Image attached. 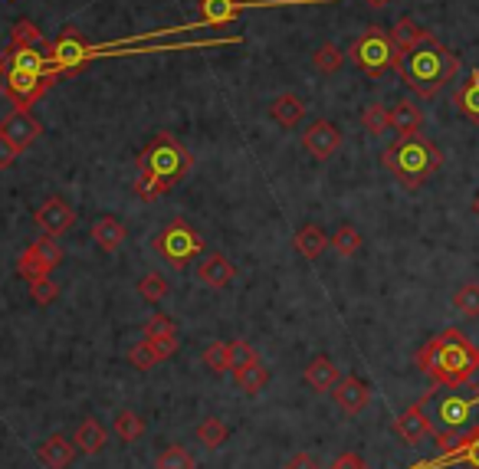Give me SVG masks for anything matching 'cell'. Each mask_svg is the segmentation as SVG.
<instances>
[{"label": "cell", "instance_id": "obj_1", "mask_svg": "<svg viewBox=\"0 0 479 469\" xmlns=\"http://www.w3.org/2000/svg\"><path fill=\"white\" fill-rule=\"evenodd\" d=\"M417 367L434 381V387H463L479 375V345L466 338L460 328H444L424 341L417 351Z\"/></svg>", "mask_w": 479, "mask_h": 469}, {"label": "cell", "instance_id": "obj_2", "mask_svg": "<svg viewBox=\"0 0 479 469\" xmlns=\"http://www.w3.org/2000/svg\"><path fill=\"white\" fill-rule=\"evenodd\" d=\"M381 168L391 171L407 191H417L420 184H427L436 171L444 168V151H440L436 142L424 135L397 138L394 145L381 151Z\"/></svg>", "mask_w": 479, "mask_h": 469}, {"label": "cell", "instance_id": "obj_3", "mask_svg": "<svg viewBox=\"0 0 479 469\" xmlns=\"http://www.w3.org/2000/svg\"><path fill=\"white\" fill-rule=\"evenodd\" d=\"M456 73H460V53L446 50L440 43H430V46L407 53L401 66V79L420 99H436L440 89L450 79H456Z\"/></svg>", "mask_w": 479, "mask_h": 469}, {"label": "cell", "instance_id": "obj_4", "mask_svg": "<svg viewBox=\"0 0 479 469\" xmlns=\"http://www.w3.org/2000/svg\"><path fill=\"white\" fill-rule=\"evenodd\" d=\"M191 164H194L191 151L181 145L171 132H158L152 138V145L138 154V168L154 174V181L161 184V194H168L174 184H181V181L188 178Z\"/></svg>", "mask_w": 479, "mask_h": 469}, {"label": "cell", "instance_id": "obj_5", "mask_svg": "<svg viewBox=\"0 0 479 469\" xmlns=\"http://www.w3.org/2000/svg\"><path fill=\"white\" fill-rule=\"evenodd\" d=\"M348 56L358 63V66L365 69L371 79H381L387 69L401 73V66H404V56L397 53V46H394L391 34H387V30H381V26H368V30H365L358 40L351 43Z\"/></svg>", "mask_w": 479, "mask_h": 469}, {"label": "cell", "instance_id": "obj_6", "mask_svg": "<svg viewBox=\"0 0 479 469\" xmlns=\"http://www.w3.org/2000/svg\"><path fill=\"white\" fill-rule=\"evenodd\" d=\"M436 424H440L436 444H440V450L446 453L460 436H466L470 430H476L479 426V394L476 397L446 394L444 401L436 404Z\"/></svg>", "mask_w": 479, "mask_h": 469}, {"label": "cell", "instance_id": "obj_7", "mask_svg": "<svg viewBox=\"0 0 479 469\" xmlns=\"http://www.w3.org/2000/svg\"><path fill=\"white\" fill-rule=\"evenodd\" d=\"M312 4H338V0H200V20L197 26H227L243 10H273V7H312Z\"/></svg>", "mask_w": 479, "mask_h": 469}, {"label": "cell", "instance_id": "obj_8", "mask_svg": "<svg viewBox=\"0 0 479 469\" xmlns=\"http://www.w3.org/2000/svg\"><path fill=\"white\" fill-rule=\"evenodd\" d=\"M154 249L174 266V269H184L188 263L204 256V237L191 227L188 220H171L158 237H154Z\"/></svg>", "mask_w": 479, "mask_h": 469}, {"label": "cell", "instance_id": "obj_9", "mask_svg": "<svg viewBox=\"0 0 479 469\" xmlns=\"http://www.w3.org/2000/svg\"><path fill=\"white\" fill-rule=\"evenodd\" d=\"M56 83V79L50 76H36V73H24V69H14L10 66L7 73V85H4V93H7V99L17 109H30L34 103H40L46 95V89Z\"/></svg>", "mask_w": 479, "mask_h": 469}, {"label": "cell", "instance_id": "obj_10", "mask_svg": "<svg viewBox=\"0 0 479 469\" xmlns=\"http://www.w3.org/2000/svg\"><path fill=\"white\" fill-rule=\"evenodd\" d=\"M302 148H306L312 158H318V161H328V158L342 148V128L328 119L308 122V128L302 132Z\"/></svg>", "mask_w": 479, "mask_h": 469}, {"label": "cell", "instance_id": "obj_11", "mask_svg": "<svg viewBox=\"0 0 479 469\" xmlns=\"http://www.w3.org/2000/svg\"><path fill=\"white\" fill-rule=\"evenodd\" d=\"M430 394H434V391H427L417 404H411V407L404 410L401 417L394 420V434L401 436L404 444L417 446V444H424L427 436H434V424H430L427 410H424V407H427V401H430Z\"/></svg>", "mask_w": 479, "mask_h": 469}, {"label": "cell", "instance_id": "obj_12", "mask_svg": "<svg viewBox=\"0 0 479 469\" xmlns=\"http://www.w3.org/2000/svg\"><path fill=\"white\" fill-rule=\"evenodd\" d=\"M446 466H470V469H479V426L470 430L466 436H460L454 446L446 453H440L436 460H427V463H417L411 469H446Z\"/></svg>", "mask_w": 479, "mask_h": 469}, {"label": "cell", "instance_id": "obj_13", "mask_svg": "<svg viewBox=\"0 0 479 469\" xmlns=\"http://www.w3.org/2000/svg\"><path fill=\"white\" fill-rule=\"evenodd\" d=\"M40 132H44V125L30 115V109H14L7 119L0 122V135L7 138L14 148H20V151L34 145L36 138H40Z\"/></svg>", "mask_w": 479, "mask_h": 469}, {"label": "cell", "instance_id": "obj_14", "mask_svg": "<svg viewBox=\"0 0 479 469\" xmlns=\"http://www.w3.org/2000/svg\"><path fill=\"white\" fill-rule=\"evenodd\" d=\"M36 227L44 233H50V237H60V233H66L73 223H76V210L63 200V197H50L40 210L34 213Z\"/></svg>", "mask_w": 479, "mask_h": 469}, {"label": "cell", "instance_id": "obj_15", "mask_svg": "<svg viewBox=\"0 0 479 469\" xmlns=\"http://www.w3.org/2000/svg\"><path fill=\"white\" fill-rule=\"evenodd\" d=\"M332 397H335V404L348 414V417H358L361 410L371 404V387L361 381L358 375H348V377H342V381L335 384Z\"/></svg>", "mask_w": 479, "mask_h": 469}, {"label": "cell", "instance_id": "obj_16", "mask_svg": "<svg viewBox=\"0 0 479 469\" xmlns=\"http://www.w3.org/2000/svg\"><path fill=\"white\" fill-rule=\"evenodd\" d=\"M391 40H394V46H397V53H401V56H407V53L420 50V46H430V43H436V36L430 34L427 26H420L414 17H401L397 24L391 26Z\"/></svg>", "mask_w": 479, "mask_h": 469}, {"label": "cell", "instance_id": "obj_17", "mask_svg": "<svg viewBox=\"0 0 479 469\" xmlns=\"http://www.w3.org/2000/svg\"><path fill=\"white\" fill-rule=\"evenodd\" d=\"M237 276V266L227 259L223 253H204L200 263H197V279L210 286V289H227Z\"/></svg>", "mask_w": 479, "mask_h": 469}, {"label": "cell", "instance_id": "obj_18", "mask_svg": "<svg viewBox=\"0 0 479 469\" xmlns=\"http://www.w3.org/2000/svg\"><path fill=\"white\" fill-rule=\"evenodd\" d=\"M76 450H79L76 440H66L63 434H53L36 446V460L44 463L46 469H66L69 463L76 460Z\"/></svg>", "mask_w": 479, "mask_h": 469}, {"label": "cell", "instance_id": "obj_19", "mask_svg": "<svg viewBox=\"0 0 479 469\" xmlns=\"http://www.w3.org/2000/svg\"><path fill=\"white\" fill-rule=\"evenodd\" d=\"M10 66L14 69H24V73H36V76H50V79H60V69L53 66L50 56L40 53L36 46H10Z\"/></svg>", "mask_w": 479, "mask_h": 469}, {"label": "cell", "instance_id": "obj_20", "mask_svg": "<svg viewBox=\"0 0 479 469\" xmlns=\"http://www.w3.org/2000/svg\"><path fill=\"white\" fill-rule=\"evenodd\" d=\"M420 125H424V112L414 99H397L391 105V132L397 138L420 135Z\"/></svg>", "mask_w": 479, "mask_h": 469}, {"label": "cell", "instance_id": "obj_21", "mask_svg": "<svg viewBox=\"0 0 479 469\" xmlns=\"http://www.w3.org/2000/svg\"><path fill=\"white\" fill-rule=\"evenodd\" d=\"M292 247H296L299 256H306V259H318V256L332 247V237L318 223H302L299 230H296V237H292Z\"/></svg>", "mask_w": 479, "mask_h": 469}, {"label": "cell", "instance_id": "obj_22", "mask_svg": "<svg viewBox=\"0 0 479 469\" xmlns=\"http://www.w3.org/2000/svg\"><path fill=\"white\" fill-rule=\"evenodd\" d=\"M306 99L296 93H283V95H276L273 103H269V119L276 122V125H283V128H296L302 119H306Z\"/></svg>", "mask_w": 479, "mask_h": 469}, {"label": "cell", "instance_id": "obj_23", "mask_svg": "<svg viewBox=\"0 0 479 469\" xmlns=\"http://www.w3.org/2000/svg\"><path fill=\"white\" fill-rule=\"evenodd\" d=\"M338 381H342V375H338V367H335V361L328 358V355H316V358L306 365V384L312 391L332 394Z\"/></svg>", "mask_w": 479, "mask_h": 469}, {"label": "cell", "instance_id": "obj_24", "mask_svg": "<svg viewBox=\"0 0 479 469\" xmlns=\"http://www.w3.org/2000/svg\"><path fill=\"white\" fill-rule=\"evenodd\" d=\"M454 105L460 109L463 119L479 125V69H473L470 76L463 79V85L454 93Z\"/></svg>", "mask_w": 479, "mask_h": 469}, {"label": "cell", "instance_id": "obj_25", "mask_svg": "<svg viewBox=\"0 0 479 469\" xmlns=\"http://www.w3.org/2000/svg\"><path fill=\"white\" fill-rule=\"evenodd\" d=\"M105 440H109V430H105L99 420H83L76 430V446L79 453H86V456H95V453L105 450Z\"/></svg>", "mask_w": 479, "mask_h": 469}, {"label": "cell", "instance_id": "obj_26", "mask_svg": "<svg viewBox=\"0 0 479 469\" xmlns=\"http://www.w3.org/2000/svg\"><path fill=\"white\" fill-rule=\"evenodd\" d=\"M93 239L99 243V249L115 253V249L125 243V227H122L115 217H99V220L93 223Z\"/></svg>", "mask_w": 479, "mask_h": 469}, {"label": "cell", "instance_id": "obj_27", "mask_svg": "<svg viewBox=\"0 0 479 469\" xmlns=\"http://www.w3.org/2000/svg\"><path fill=\"white\" fill-rule=\"evenodd\" d=\"M233 381H237V387L243 394H249V397H257L259 391H263L266 384H269V367L263 365V361H253V365L240 367V371H233Z\"/></svg>", "mask_w": 479, "mask_h": 469}, {"label": "cell", "instance_id": "obj_28", "mask_svg": "<svg viewBox=\"0 0 479 469\" xmlns=\"http://www.w3.org/2000/svg\"><path fill=\"white\" fill-rule=\"evenodd\" d=\"M17 273L24 276V279H30V282H36V279H46V276L53 273V266L46 263L44 256L36 253L34 247H26L24 253L17 256Z\"/></svg>", "mask_w": 479, "mask_h": 469}, {"label": "cell", "instance_id": "obj_29", "mask_svg": "<svg viewBox=\"0 0 479 469\" xmlns=\"http://www.w3.org/2000/svg\"><path fill=\"white\" fill-rule=\"evenodd\" d=\"M112 430H115V436H119L122 444H135L138 436L145 434V420L138 417L135 410H119L115 420H112Z\"/></svg>", "mask_w": 479, "mask_h": 469}, {"label": "cell", "instance_id": "obj_30", "mask_svg": "<svg viewBox=\"0 0 479 469\" xmlns=\"http://www.w3.org/2000/svg\"><path fill=\"white\" fill-rule=\"evenodd\" d=\"M361 128L368 135H385V132H391V109L385 103H368L365 112H361Z\"/></svg>", "mask_w": 479, "mask_h": 469}, {"label": "cell", "instance_id": "obj_31", "mask_svg": "<svg viewBox=\"0 0 479 469\" xmlns=\"http://www.w3.org/2000/svg\"><path fill=\"white\" fill-rule=\"evenodd\" d=\"M227 436H230V430H227V424H223L220 417H207L197 424V440H200L207 450H220V446L227 444Z\"/></svg>", "mask_w": 479, "mask_h": 469}, {"label": "cell", "instance_id": "obj_32", "mask_svg": "<svg viewBox=\"0 0 479 469\" xmlns=\"http://www.w3.org/2000/svg\"><path fill=\"white\" fill-rule=\"evenodd\" d=\"M345 63V53L335 46V43H322L316 53H312V66H316V73H322V76H335L338 69H342Z\"/></svg>", "mask_w": 479, "mask_h": 469}, {"label": "cell", "instance_id": "obj_33", "mask_svg": "<svg viewBox=\"0 0 479 469\" xmlns=\"http://www.w3.org/2000/svg\"><path fill=\"white\" fill-rule=\"evenodd\" d=\"M454 308L463 318H479V282H466L454 296Z\"/></svg>", "mask_w": 479, "mask_h": 469}, {"label": "cell", "instance_id": "obj_34", "mask_svg": "<svg viewBox=\"0 0 479 469\" xmlns=\"http://www.w3.org/2000/svg\"><path fill=\"white\" fill-rule=\"evenodd\" d=\"M361 243H365V239H361V233L355 230L351 223H342V227L332 233V247L338 256H358Z\"/></svg>", "mask_w": 479, "mask_h": 469}, {"label": "cell", "instance_id": "obj_35", "mask_svg": "<svg viewBox=\"0 0 479 469\" xmlns=\"http://www.w3.org/2000/svg\"><path fill=\"white\" fill-rule=\"evenodd\" d=\"M10 43H14V46H36V50H40L46 40H44V30H40L34 20H17L14 30H10Z\"/></svg>", "mask_w": 479, "mask_h": 469}, {"label": "cell", "instance_id": "obj_36", "mask_svg": "<svg viewBox=\"0 0 479 469\" xmlns=\"http://www.w3.org/2000/svg\"><path fill=\"white\" fill-rule=\"evenodd\" d=\"M204 367L214 375H227L230 371V345L227 341H214L204 348Z\"/></svg>", "mask_w": 479, "mask_h": 469}, {"label": "cell", "instance_id": "obj_37", "mask_svg": "<svg viewBox=\"0 0 479 469\" xmlns=\"http://www.w3.org/2000/svg\"><path fill=\"white\" fill-rule=\"evenodd\" d=\"M168 292H171V286H168V279L158 273H148L138 279V296L145 298V302H161V298H168Z\"/></svg>", "mask_w": 479, "mask_h": 469}, {"label": "cell", "instance_id": "obj_38", "mask_svg": "<svg viewBox=\"0 0 479 469\" xmlns=\"http://www.w3.org/2000/svg\"><path fill=\"white\" fill-rule=\"evenodd\" d=\"M154 469H194V456L184 446H164L154 460Z\"/></svg>", "mask_w": 479, "mask_h": 469}, {"label": "cell", "instance_id": "obj_39", "mask_svg": "<svg viewBox=\"0 0 479 469\" xmlns=\"http://www.w3.org/2000/svg\"><path fill=\"white\" fill-rule=\"evenodd\" d=\"M129 361L138 367V371H152V367L158 365V361H161V358H158V351L152 348V341L145 338V341H138V345H132Z\"/></svg>", "mask_w": 479, "mask_h": 469}, {"label": "cell", "instance_id": "obj_40", "mask_svg": "<svg viewBox=\"0 0 479 469\" xmlns=\"http://www.w3.org/2000/svg\"><path fill=\"white\" fill-rule=\"evenodd\" d=\"M132 191H135V194L142 197V200H158V197H164V194H161V184L154 181V174H148V171H142V168H138Z\"/></svg>", "mask_w": 479, "mask_h": 469}, {"label": "cell", "instance_id": "obj_41", "mask_svg": "<svg viewBox=\"0 0 479 469\" xmlns=\"http://www.w3.org/2000/svg\"><path fill=\"white\" fill-rule=\"evenodd\" d=\"M253 361H259V358L249 341H243V338L230 341V371H240V367L253 365Z\"/></svg>", "mask_w": 479, "mask_h": 469}, {"label": "cell", "instance_id": "obj_42", "mask_svg": "<svg viewBox=\"0 0 479 469\" xmlns=\"http://www.w3.org/2000/svg\"><path fill=\"white\" fill-rule=\"evenodd\" d=\"M171 335H178V325L171 322L168 316H152L145 322V338L154 341V338H171Z\"/></svg>", "mask_w": 479, "mask_h": 469}, {"label": "cell", "instance_id": "obj_43", "mask_svg": "<svg viewBox=\"0 0 479 469\" xmlns=\"http://www.w3.org/2000/svg\"><path fill=\"white\" fill-rule=\"evenodd\" d=\"M34 249H36V253H40V256H44V259L53 266V269H56V266L63 263V247H60V243H56V239L50 237V233H46V237H40V239H36V243H34Z\"/></svg>", "mask_w": 479, "mask_h": 469}, {"label": "cell", "instance_id": "obj_44", "mask_svg": "<svg viewBox=\"0 0 479 469\" xmlns=\"http://www.w3.org/2000/svg\"><path fill=\"white\" fill-rule=\"evenodd\" d=\"M30 296H34V302H40V306H50L53 298L60 296V286L46 276V279H36V282H30Z\"/></svg>", "mask_w": 479, "mask_h": 469}, {"label": "cell", "instance_id": "obj_45", "mask_svg": "<svg viewBox=\"0 0 479 469\" xmlns=\"http://www.w3.org/2000/svg\"><path fill=\"white\" fill-rule=\"evenodd\" d=\"M283 469H326V466H322V463H318L312 453H296V456H289V460H286Z\"/></svg>", "mask_w": 479, "mask_h": 469}, {"label": "cell", "instance_id": "obj_46", "mask_svg": "<svg viewBox=\"0 0 479 469\" xmlns=\"http://www.w3.org/2000/svg\"><path fill=\"white\" fill-rule=\"evenodd\" d=\"M152 348L158 351V358L168 361V358L174 355V351L181 348V341H178V335H171V338H154V341H152Z\"/></svg>", "mask_w": 479, "mask_h": 469}, {"label": "cell", "instance_id": "obj_47", "mask_svg": "<svg viewBox=\"0 0 479 469\" xmlns=\"http://www.w3.org/2000/svg\"><path fill=\"white\" fill-rule=\"evenodd\" d=\"M17 158H20V148H14L7 138L0 135V171L14 168V161H17Z\"/></svg>", "mask_w": 479, "mask_h": 469}, {"label": "cell", "instance_id": "obj_48", "mask_svg": "<svg viewBox=\"0 0 479 469\" xmlns=\"http://www.w3.org/2000/svg\"><path fill=\"white\" fill-rule=\"evenodd\" d=\"M328 469H368V466H365V460H361L358 453H342Z\"/></svg>", "mask_w": 479, "mask_h": 469}, {"label": "cell", "instance_id": "obj_49", "mask_svg": "<svg viewBox=\"0 0 479 469\" xmlns=\"http://www.w3.org/2000/svg\"><path fill=\"white\" fill-rule=\"evenodd\" d=\"M365 4H368V7H387L391 0H365Z\"/></svg>", "mask_w": 479, "mask_h": 469}, {"label": "cell", "instance_id": "obj_50", "mask_svg": "<svg viewBox=\"0 0 479 469\" xmlns=\"http://www.w3.org/2000/svg\"><path fill=\"white\" fill-rule=\"evenodd\" d=\"M473 213L479 217V191H476V197H473Z\"/></svg>", "mask_w": 479, "mask_h": 469}]
</instances>
